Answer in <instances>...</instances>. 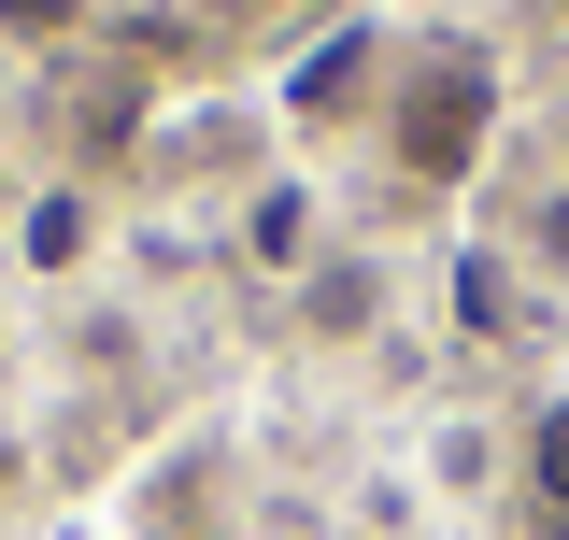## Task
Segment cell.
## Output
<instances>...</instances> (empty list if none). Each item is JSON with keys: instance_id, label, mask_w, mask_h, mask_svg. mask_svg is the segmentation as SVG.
I'll list each match as a JSON object with an SVG mask.
<instances>
[{"instance_id": "obj_1", "label": "cell", "mask_w": 569, "mask_h": 540, "mask_svg": "<svg viewBox=\"0 0 569 540\" xmlns=\"http://www.w3.org/2000/svg\"><path fill=\"white\" fill-rule=\"evenodd\" d=\"M370 142H385V171L427 186V200H441V186H470V171L498 157V58L470 43V29L399 43V86H385V129H370Z\"/></svg>"}, {"instance_id": "obj_2", "label": "cell", "mask_w": 569, "mask_h": 540, "mask_svg": "<svg viewBox=\"0 0 569 540\" xmlns=\"http://www.w3.org/2000/svg\"><path fill=\"white\" fill-rule=\"evenodd\" d=\"M385 86H399V29L342 14L328 43H299V58H284V129H299V142H328V129H385Z\"/></svg>"}, {"instance_id": "obj_3", "label": "cell", "mask_w": 569, "mask_h": 540, "mask_svg": "<svg viewBox=\"0 0 569 540\" xmlns=\"http://www.w3.org/2000/svg\"><path fill=\"white\" fill-rule=\"evenodd\" d=\"M299 328L313 341H370L385 328V270L370 257H299Z\"/></svg>"}, {"instance_id": "obj_4", "label": "cell", "mask_w": 569, "mask_h": 540, "mask_svg": "<svg viewBox=\"0 0 569 540\" xmlns=\"http://www.w3.org/2000/svg\"><path fill=\"white\" fill-rule=\"evenodd\" d=\"M512 470H527V498H541V527H569V384H541V399H527Z\"/></svg>"}, {"instance_id": "obj_5", "label": "cell", "mask_w": 569, "mask_h": 540, "mask_svg": "<svg viewBox=\"0 0 569 540\" xmlns=\"http://www.w3.org/2000/svg\"><path fill=\"white\" fill-rule=\"evenodd\" d=\"M100 0H0V43H71Z\"/></svg>"}, {"instance_id": "obj_6", "label": "cell", "mask_w": 569, "mask_h": 540, "mask_svg": "<svg viewBox=\"0 0 569 540\" xmlns=\"http://www.w3.org/2000/svg\"><path fill=\"white\" fill-rule=\"evenodd\" d=\"M257 14H299V0H257Z\"/></svg>"}, {"instance_id": "obj_7", "label": "cell", "mask_w": 569, "mask_h": 540, "mask_svg": "<svg viewBox=\"0 0 569 540\" xmlns=\"http://www.w3.org/2000/svg\"><path fill=\"white\" fill-rule=\"evenodd\" d=\"M556 14H569V0H556Z\"/></svg>"}]
</instances>
